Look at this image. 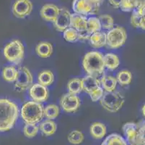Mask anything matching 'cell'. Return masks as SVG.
I'll return each instance as SVG.
<instances>
[{
    "mask_svg": "<svg viewBox=\"0 0 145 145\" xmlns=\"http://www.w3.org/2000/svg\"><path fill=\"white\" fill-rule=\"evenodd\" d=\"M138 134L135 144L137 145H144V121H142L138 123Z\"/></svg>",
    "mask_w": 145,
    "mask_h": 145,
    "instance_id": "35",
    "label": "cell"
},
{
    "mask_svg": "<svg viewBox=\"0 0 145 145\" xmlns=\"http://www.w3.org/2000/svg\"><path fill=\"white\" fill-rule=\"evenodd\" d=\"M14 87L19 92L30 89L33 83L32 73L26 67H20L18 70V76L15 80Z\"/></svg>",
    "mask_w": 145,
    "mask_h": 145,
    "instance_id": "7",
    "label": "cell"
},
{
    "mask_svg": "<svg viewBox=\"0 0 145 145\" xmlns=\"http://www.w3.org/2000/svg\"><path fill=\"white\" fill-rule=\"evenodd\" d=\"M64 38L68 42H76L79 40L78 31L76 29L69 27L64 31Z\"/></svg>",
    "mask_w": 145,
    "mask_h": 145,
    "instance_id": "34",
    "label": "cell"
},
{
    "mask_svg": "<svg viewBox=\"0 0 145 145\" xmlns=\"http://www.w3.org/2000/svg\"><path fill=\"white\" fill-rule=\"evenodd\" d=\"M35 52L40 58H48L53 54V46L49 42H39L35 47Z\"/></svg>",
    "mask_w": 145,
    "mask_h": 145,
    "instance_id": "18",
    "label": "cell"
},
{
    "mask_svg": "<svg viewBox=\"0 0 145 145\" xmlns=\"http://www.w3.org/2000/svg\"><path fill=\"white\" fill-rule=\"evenodd\" d=\"M70 12L67 9H59V13L56 20L54 21V26L56 30L64 32L67 28L70 27Z\"/></svg>",
    "mask_w": 145,
    "mask_h": 145,
    "instance_id": "11",
    "label": "cell"
},
{
    "mask_svg": "<svg viewBox=\"0 0 145 145\" xmlns=\"http://www.w3.org/2000/svg\"><path fill=\"white\" fill-rule=\"evenodd\" d=\"M123 132L130 144H135L138 134V125L134 123H125L123 126Z\"/></svg>",
    "mask_w": 145,
    "mask_h": 145,
    "instance_id": "16",
    "label": "cell"
},
{
    "mask_svg": "<svg viewBox=\"0 0 145 145\" xmlns=\"http://www.w3.org/2000/svg\"><path fill=\"white\" fill-rule=\"evenodd\" d=\"M60 105L66 113H75L80 107L81 100L78 96L68 92L61 98Z\"/></svg>",
    "mask_w": 145,
    "mask_h": 145,
    "instance_id": "8",
    "label": "cell"
},
{
    "mask_svg": "<svg viewBox=\"0 0 145 145\" xmlns=\"http://www.w3.org/2000/svg\"><path fill=\"white\" fill-rule=\"evenodd\" d=\"M72 9L74 13L82 15L84 16L95 15L98 12L88 0H73Z\"/></svg>",
    "mask_w": 145,
    "mask_h": 145,
    "instance_id": "12",
    "label": "cell"
},
{
    "mask_svg": "<svg viewBox=\"0 0 145 145\" xmlns=\"http://www.w3.org/2000/svg\"><path fill=\"white\" fill-rule=\"evenodd\" d=\"M29 94L33 101L36 102H46L49 97L48 88L40 83H34L30 86Z\"/></svg>",
    "mask_w": 145,
    "mask_h": 145,
    "instance_id": "10",
    "label": "cell"
},
{
    "mask_svg": "<svg viewBox=\"0 0 145 145\" xmlns=\"http://www.w3.org/2000/svg\"><path fill=\"white\" fill-rule=\"evenodd\" d=\"M82 67L89 75L97 77L103 73L105 70L103 54L97 51L89 52L83 58Z\"/></svg>",
    "mask_w": 145,
    "mask_h": 145,
    "instance_id": "2",
    "label": "cell"
},
{
    "mask_svg": "<svg viewBox=\"0 0 145 145\" xmlns=\"http://www.w3.org/2000/svg\"><path fill=\"white\" fill-rule=\"evenodd\" d=\"M91 136L94 139H101L105 136L107 132L106 126L102 123L100 122H95L91 125L89 128Z\"/></svg>",
    "mask_w": 145,
    "mask_h": 145,
    "instance_id": "19",
    "label": "cell"
},
{
    "mask_svg": "<svg viewBox=\"0 0 145 145\" xmlns=\"http://www.w3.org/2000/svg\"><path fill=\"white\" fill-rule=\"evenodd\" d=\"M39 127L34 123H26L23 128L24 135L27 138H33L38 134Z\"/></svg>",
    "mask_w": 145,
    "mask_h": 145,
    "instance_id": "33",
    "label": "cell"
},
{
    "mask_svg": "<svg viewBox=\"0 0 145 145\" xmlns=\"http://www.w3.org/2000/svg\"><path fill=\"white\" fill-rule=\"evenodd\" d=\"M123 1V0H109V2L114 8H119Z\"/></svg>",
    "mask_w": 145,
    "mask_h": 145,
    "instance_id": "40",
    "label": "cell"
},
{
    "mask_svg": "<svg viewBox=\"0 0 145 145\" xmlns=\"http://www.w3.org/2000/svg\"><path fill=\"white\" fill-rule=\"evenodd\" d=\"M101 23V28L105 30H110L114 27V21L113 18L109 15H102L98 18Z\"/></svg>",
    "mask_w": 145,
    "mask_h": 145,
    "instance_id": "30",
    "label": "cell"
},
{
    "mask_svg": "<svg viewBox=\"0 0 145 145\" xmlns=\"http://www.w3.org/2000/svg\"><path fill=\"white\" fill-rule=\"evenodd\" d=\"M127 39V33L124 28L113 27L106 34V45L110 49L121 47Z\"/></svg>",
    "mask_w": 145,
    "mask_h": 145,
    "instance_id": "6",
    "label": "cell"
},
{
    "mask_svg": "<svg viewBox=\"0 0 145 145\" xmlns=\"http://www.w3.org/2000/svg\"><path fill=\"white\" fill-rule=\"evenodd\" d=\"M144 9H145V5H141V6L137 7H135L133 11H134L136 13L139 15L144 16V13H145Z\"/></svg>",
    "mask_w": 145,
    "mask_h": 145,
    "instance_id": "39",
    "label": "cell"
},
{
    "mask_svg": "<svg viewBox=\"0 0 145 145\" xmlns=\"http://www.w3.org/2000/svg\"><path fill=\"white\" fill-rule=\"evenodd\" d=\"M131 24L134 28H139L143 30L145 29V18L133 11L132 15L131 17Z\"/></svg>",
    "mask_w": 145,
    "mask_h": 145,
    "instance_id": "31",
    "label": "cell"
},
{
    "mask_svg": "<svg viewBox=\"0 0 145 145\" xmlns=\"http://www.w3.org/2000/svg\"><path fill=\"white\" fill-rule=\"evenodd\" d=\"M4 55L12 63L19 64L24 58L25 48L20 40H13L4 48Z\"/></svg>",
    "mask_w": 145,
    "mask_h": 145,
    "instance_id": "5",
    "label": "cell"
},
{
    "mask_svg": "<svg viewBox=\"0 0 145 145\" xmlns=\"http://www.w3.org/2000/svg\"><path fill=\"white\" fill-rule=\"evenodd\" d=\"M119 8L123 12H131L134 10V6L131 0H123Z\"/></svg>",
    "mask_w": 145,
    "mask_h": 145,
    "instance_id": "37",
    "label": "cell"
},
{
    "mask_svg": "<svg viewBox=\"0 0 145 145\" xmlns=\"http://www.w3.org/2000/svg\"><path fill=\"white\" fill-rule=\"evenodd\" d=\"M59 13V8L53 4H47L42 7L40 14L43 19L48 22H54Z\"/></svg>",
    "mask_w": 145,
    "mask_h": 145,
    "instance_id": "14",
    "label": "cell"
},
{
    "mask_svg": "<svg viewBox=\"0 0 145 145\" xmlns=\"http://www.w3.org/2000/svg\"><path fill=\"white\" fill-rule=\"evenodd\" d=\"M101 145H128L126 141L117 134H112L107 136Z\"/></svg>",
    "mask_w": 145,
    "mask_h": 145,
    "instance_id": "25",
    "label": "cell"
},
{
    "mask_svg": "<svg viewBox=\"0 0 145 145\" xmlns=\"http://www.w3.org/2000/svg\"><path fill=\"white\" fill-rule=\"evenodd\" d=\"M82 91L89 94L101 86V82L97 77L88 75L82 78Z\"/></svg>",
    "mask_w": 145,
    "mask_h": 145,
    "instance_id": "15",
    "label": "cell"
},
{
    "mask_svg": "<svg viewBox=\"0 0 145 145\" xmlns=\"http://www.w3.org/2000/svg\"><path fill=\"white\" fill-rule=\"evenodd\" d=\"M102 28L101 26V23L98 18L96 17H90L87 21V28L86 33L89 36L95 33L97 31H100Z\"/></svg>",
    "mask_w": 145,
    "mask_h": 145,
    "instance_id": "24",
    "label": "cell"
},
{
    "mask_svg": "<svg viewBox=\"0 0 145 145\" xmlns=\"http://www.w3.org/2000/svg\"><path fill=\"white\" fill-rule=\"evenodd\" d=\"M39 83L44 86H48L52 84L54 81V75L52 72L49 70H43L39 74L38 76Z\"/></svg>",
    "mask_w": 145,
    "mask_h": 145,
    "instance_id": "23",
    "label": "cell"
},
{
    "mask_svg": "<svg viewBox=\"0 0 145 145\" xmlns=\"http://www.w3.org/2000/svg\"><path fill=\"white\" fill-rule=\"evenodd\" d=\"M67 89H68L69 93L70 94H74V95L80 94L82 91V79L78 78L71 79L67 84Z\"/></svg>",
    "mask_w": 145,
    "mask_h": 145,
    "instance_id": "26",
    "label": "cell"
},
{
    "mask_svg": "<svg viewBox=\"0 0 145 145\" xmlns=\"http://www.w3.org/2000/svg\"><path fill=\"white\" fill-rule=\"evenodd\" d=\"M132 4L134 5V8L141 5H145V0H131Z\"/></svg>",
    "mask_w": 145,
    "mask_h": 145,
    "instance_id": "41",
    "label": "cell"
},
{
    "mask_svg": "<svg viewBox=\"0 0 145 145\" xmlns=\"http://www.w3.org/2000/svg\"><path fill=\"white\" fill-rule=\"evenodd\" d=\"M142 113H143V115H144V106L143 107V108H142Z\"/></svg>",
    "mask_w": 145,
    "mask_h": 145,
    "instance_id": "42",
    "label": "cell"
},
{
    "mask_svg": "<svg viewBox=\"0 0 145 145\" xmlns=\"http://www.w3.org/2000/svg\"><path fill=\"white\" fill-rule=\"evenodd\" d=\"M116 80L117 82L121 86H127L131 83L132 80V74L129 70H122L118 72Z\"/></svg>",
    "mask_w": 145,
    "mask_h": 145,
    "instance_id": "28",
    "label": "cell"
},
{
    "mask_svg": "<svg viewBox=\"0 0 145 145\" xmlns=\"http://www.w3.org/2000/svg\"><path fill=\"white\" fill-rule=\"evenodd\" d=\"M84 139H85L84 134L81 131H78V130L72 131L68 136L69 142L75 145L82 143Z\"/></svg>",
    "mask_w": 145,
    "mask_h": 145,
    "instance_id": "32",
    "label": "cell"
},
{
    "mask_svg": "<svg viewBox=\"0 0 145 145\" xmlns=\"http://www.w3.org/2000/svg\"><path fill=\"white\" fill-rule=\"evenodd\" d=\"M57 129V125L52 120H46L40 124V130L43 135L49 136L54 134Z\"/></svg>",
    "mask_w": 145,
    "mask_h": 145,
    "instance_id": "21",
    "label": "cell"
},
{
    "mask_svg": "<svg viewBox=\"0 0 145 145\" xmlns=\"http://www.w3.org/2000/svg\"><path fill=\"white\" fill-rule=\"evenodd\" d=\"M87 21H88V18H86V16L77 14V13L71 14L70 27L76 29L79 34L86 33Z\"/></svg>",
    "mask_w": 145,
    "mask_h": 145,
    "instance_id": "13",
    "label": "cell"
},
{
    "mask_svg": "<svg viewBox=\"0 0 145 145\" xmlns=\"http://www.w3.org/2000/svg\"><path fill=\"white\" fill-rule=\"evenodd\" d=\"M33 10V3L30 0H16L12 6V13L16 18H25Z\"/></svg>",
    "mask_w": 145,
    "mask_h": 145,
    "instance_id": "9",
    "label": "cell"
},
{
    "mask_svg": "<svg viewBox=\"0 0 145 145\" xmlns=\"http://www.w3.org/2000/svg\"><path fill=\"white\" fill-rule=\"evenodd\" d=\"M100 82H101L103 89L108 92L115 91L117 83H118L116 78L112 76V75H104L101 78V81Z\"/></svg>",
    "mask_w": 145,
    "mask_h": 145,
    "instance_id": "22",
    "label": "cell"
},
{
    "mask_svg": "<svg viewBox=\"0 0 145 145\" xmlns=\"http://www.w3.org/2000/svg\"><path fill=\"white\" fill-rule=\"evenodd\" d=\"M17 104L8 99H0V132L11 130L19 117Z\"/></svg>",
    "mask_w": 145,
    "mask_h": 145,
    "instance_id": "1",
    "label": "cell"
},
{
    "mask_svg": "<svg viewBox=\"0 0 145 145\" xmlns=\"http://www.w3.org/2000/svg\"><path fill=\"white\" fill-rule=\"evenodd\" d=\"M130 145H137V144H131Z\"/></svg>",
    "mask_w": 145,
    "mask_h": 145,
    "instance_id": "43",
    "label": "cell"
},
{
    "mask_svg": "<svg viewBox=\"0 0 145 145\" xmlns=\"http://www.w3.org/2000/svg\"><path fill=\"white\" fill-rule=\"evenodd\" d=\"M103 62L105 68L110 70H116L120 65L119 58L113 53H107L103 55Z\"/></svg>",
    "mask_w": 145,
    "mask_h": 145,
    "instance_id": "20",
    "label": "cell"
},
{
    "mask_svg": "<svg viewBox=\"0 0 145 145\" xmlns=\"http://www.w3.org/2000/svg\"><path fill=\"white\" fill-rule=\"evenodd\" d=\"M18 76V70L14 66H7L2 71L3 79L7 82H14Z\"/></svg>",
    "mask_w": 145,
    "mask_h": 145,
    "instance_id": "27",
    "label": "cell"
},
{
    "mask_svg": "<svg viewBox=\"0 0 145 145\" xmlns=\"http://www.w3.org/2000/svg\"><path fill=\"white\" fill-rule=\"evenodd\" d=\"M88 1L94 7L97 11H99V9L104 2V0H88Z\"/></svg>",
    "mask_w": 145,
    "mask_h": 145,
    "instance_id": "38",
    "label": "cell"
},
{
    "mask_svg": "<svg viewBox=\"0 0 145 145\" xmlns=\"http://www.w3.org/2000/svg\"><path fill=\"white\" fill-rule=\"evenodd\" d=\"M43 106L41 103L30 101L22 106L21 117L26 123H39L43 118Z\"/></svg>",
    "mask_w": 145,
    "mask_h": 145,
    "instance_id": "3",
    "label": "cell"
},
{
    "mask_svg": "<svg viewBox=\"0 0 145 145\" xmlns=\"http://www.w3.org/2000/svg\"><path fill=\"white\" fill-rule=\"evenodd\" d=\"M59 107L56 105L50 104L48 105L46 107L43 108V115H44L47 119L53 120L57 118L59 115Z\"/></svg>",
    "mask_w": 145,
    "mask_h": 145,
    "instance_id": "29",
    "label": "cell"
},
{
    "mask_svg": "<svg viewBox=\"0 0 145 145\" xmlns=\"http://www.w3.org/2000/svg\"><path fill=\"white\" fill-rule=\"evenodd\" d=\"M91 46L95 48H101L106 45V34L104 32L97 31L91 34L89 37Z\"/></svg>",
    "mask_w": 145,
    "mask_h": 145,
    "instance_id": "17",
    "label": "cell"
},
{
    "mask_svg": "<svg viewBox=\"0 0 145 145\" xmlns=\"http://www.w3.org/2000/svg\"><path fill=\"white\" fill-rule=\"evenodd\" d=\"M103 93V89H102V87L100 86L99 88H97V89H95L94 91H93V92L91 93V94H89V95L90 96V98L93 102H97V101L101 99Z\"/></svg>",
    "mask_w": 145,
    "mask_h": 145,
    "instance_id": "36",
    "label": "cell"
},
{
    "mask_svg": "<svg viewBox=\"0 0 145 145\" xmlns=\"http://www.w3.org/2000/svg\"><path fill=\"white\" fill-rule=\"evenodd\" d=\"M102 107L107 111L116 113L123 107L124 104V97L118 91H105L100 99Z\"/></svg>",
    "mask_w": 145,
    "mask_h": 145,
    "instance_id": "4",
    "label": "cell"
}]
</instances>
